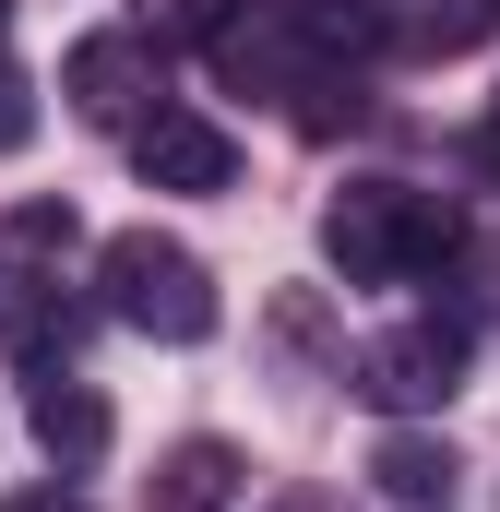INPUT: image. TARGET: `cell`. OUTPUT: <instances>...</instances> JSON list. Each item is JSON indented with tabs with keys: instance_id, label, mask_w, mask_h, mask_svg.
Here are the masks:
<instances>
[{
	"instance_id": "cell-6",
	"label": "cell",
	"mask_w": 500,
	"mask_h": 512,
	"mask_svg": "<svg viewBox=\"0 0 500 512\" xmlns=\"http://www.w3.org/2000/svg\"><path fill=\"white\" fill-rule=\"evenodd\" d=\"M131 167H143V191H227L239 179V143L203 108H143L131 120Z\"/></svg>"
},
{
	"instance_id": "cell-10",
	"label": "cell",
	"mask_w": 500,
	"mask_h": 512,
	"mask_svg": "<svg viewBox=\"0 0 500 512\" xmlns=\"http://www.w3.org/2000/svg\"><path fill=\"white\" fill-rule=\"evenodd\" d=\"M370 489H381V501H405V512H429L441 489H453V453H441L429 429H393V441L370 453Z\"/></svg>"
},
{
	"instance_id": "cell-7",
	"label": "cell",
	"mask_w": 500,
	"mask_h": 512,
	"mask_svg": "<svg viewBox=\"0 0 500 512\" xmlns=\"http://www.w3.org/2000/svg\"><path fill=\"white\" fill-rule=\"evenodd\" d=\"M0 346H12L24 382L72 370V346H84V298H72L60 274H12V286H0Z\"/></svg>"
},
{
	"instance_id": "cell-13",
	"label": "cell",
	"mask_w": 500,
	"mask_h": 512,
	"mask_svg": "<svg viewBox=\"0 0 500 512\" xmlns=\"http://www.w3.org/2000/svg\"><path fill=\"white\" fill-rule=\"evenodd\" d=\"M477 167H489V179H500V96H489V108H477Z\"/></svg>"
},
{
	"instance_id": "cell-9",
	"label": "cell",
	"mask_w": 500,
	"mask_h": 512,
	"mask_svg": "<svg viewBox=\"0 0 500 512\" xmlns=\"http://www.w3.org/2000/svg\"><path fill=\"white\" fill-rule=\"evenodd\" d=\"M24 417H36V441H48V465H60V477H84V465L108 453V429H120V417H108V393H96V382H72V370H48Z\"/></svg>"
},
{
	"instance_id": "cell-11",
	"label": "cell",
	"mask_w": 500,
	"mask_h": 512,
	"mask_svg": "<svg viewBox=\"0 0 500 512\" xmlns=\"http://www.w3.org/2000/svg\"><path fill=\"white\" fill-rule=\"evenodd\" d=\"M72 239H84V227H72V203H24V215H12V251H72Z\"/></svg>"
},
{
	"instance_id": "cell-12",
	"label": "cell",
	"mask_w": 500,
	"mask_h": 512,
	"mask_svg": "<svg viewBox=\"0 0 500 512\" xmlns=\"http://www.w3.org/2000/svg\"><path fill=\"white\" fill-rule=\"evenodd\" d=\"M24 143H36V84L0 60V155H24Z\"/></svg>"
},
{
	"instance_id": "cell-4",
	"label": "cell",
	"mask_w": 500,
	"mask_h": 512,
	"mask_svg": "<svg viewBox=\"0 0 500 512\" xmlns=\"http://www.w3.org/2000/svg\"><path fill=\"white\" fill-rule=\"evenodd\" d=\"M465 358H477V322L465 310H417V322H393V334H370L346 358V382L370 393L381 417H417V405H453L465 393Z\"/></svg>"
},
{
	"instance_id": "cell-14",
	"label": "cell",
	"mask_w": 500,
	"mask_h": 512,
	"mask_svg": "<svg viewBox=\"0 0 500 512\" xmlns=\"http://www.w3.org/2000/svg\"><path fill=\"white\" fill-rule=\"evenodd\" d=\"M12 512H96V501H72V489H36V501H12Z\"/></svg>"
},
{
	"instance_id": "cell-3",
	"label": "cell",
	"mask_w": 500,
	"mask_h": 512,
	"mask_svg": "<svg viewBox=\"0 0 500 512\" xmlns=\"http://www.w3.org/2000/svg\"><path fill=\"white\" fill-rule=\"evenodd\" d=\"M96 286H108V310H120L131 334H155V346H203V334L227 322V298H215L203 251L167 239V227H120V239L96 251Z\"/></svg>"
},
{
	"instance_id": "cell-15",
	"label": "cell",
	"mask_w": 500,
	"mask_h": 512,
	"mask_svg": "<svg viewBox=\"0 0 500 512\" xmlns=\"http://www.w3.org/2000/svg\"><path fill=\"white\" fill-rule=\"evenodd\" d=\"M0 36H12V0H0Z\"/></svg>"
},
{
	"instance_id": "cell-2",
	"label": "cell",
	"mask_w": 500,
	"mask_h": 512,
	"mask_svg": "<svg viewBox=\"0 0 500 512\" xmlns=\"http://www.w3.org/2000/svg\"><path fill=\"white\" fill-rule=\"evenodd\" d=\"M441 251H453V203L417 179H346L322 203V262L346 286H417Z\"/></svg>"
},
{
	"instance_id": "cell-5",
	"label": "cell",
	"mask_w": 500,
	"mask_h": 512,
	"mask_svg": "<svg viewBox=\"0 0 500 512\" xmlns=\"http://www.w3.org/2000/svg\"><path fill=\"white\" fill-rule=\"evenodd\" d=\"M60 96H72V120L131 131V120H143V96H155V36H131V24L72 36V60H60Z\"/></svg>"
},
{
	"instance_id": "cell-8",
	"label": "cell",
	"mask_w": 500,
	"mask_h": 512,
	"mask_svg": "<svg viewBox=\"0 0 500 512\" xmlns=\"http://www.w3.org/2000/svg\"><path fill=\"white\" fill-rule=\"evenodd\" d=\"M143 501H155V512H239V501H250V453H239V441H215V429H191V441L155 453Z\"/></svg>"
},
{
	"instance_id": "cell-1",
	"label": "cell",
	"mask_w": 500,
	"mask_h": 512,
	"mask_svg": "<svg viewBox=\"0 0 500 512\" xmlns=\"http://www.w3.org/2000/svg\"><path fill=\"white\" fill-rule=\"evenodd\" d=\"M203 48L239 96H310V84H346V60L381 48V12L370 0H239Z\"/></svg>"
}]
</instances>
